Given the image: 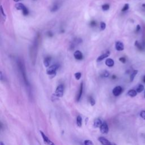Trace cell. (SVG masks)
<instances>
[{"label": "cell", "mask_w": 145, "mask_h": 145, "mask_svg": "<svg viewBox=\"0 0 145 145\" xmlns=\"http://www.w3.org/2000/svg\"><path fill=\"white\" fill-rule=\"evenodd\" d=\"M37 46H38V41L37 39H36L33 45L30 48V60L31 61L32 65H35L36 60L37 52Z\"/></svg>", "instance_id": "6da1fadb"}, {"label": "cell", "mask_w": 145, "mask_h": 145, "mask_svg": "<svg viewBox=\"0 0 145 145\" xmlns=\"http://www.w3.org/2000/svg\"><path fill=\"white\" fill-rule=\"evenodd\" d=\"M18 65L19 69L20 70L21 74L22 75L24 81L25 82L26 84H28V79L27 78V76H26V71L25 69V67H24V65L23 63H22V62L21 61H19L18 62Z\"/></svg>", "instance_id": "7a4b0ae2"}, {"label": "cell", "mask_w": 145, "mask_h": 145, "mask_svg": "<svg viewBox=\"0 0 145 145\" xmlns=\"http://www.w3.org/2000/svg\"><path fill=\"white\" fill-rule=\"evenodd\" d=\"M63 91H64V86L63 84L58 85L55 91V97H61L63 95Z\"/></svg>", "instance_id": "3957f363"}, {"label": "cell", "mask_w": 145, "mask_h": 145, "mask_svg": "<svg viewBox=\"0 0 145 145\" xmlns=\"http://www.w3.org/2000/svg\"><path fill=\"white\" fill-rule=\"evenodd\" d=\"M58 66L57 65H53L52 66H49L48 68V69L47 70V74L49 75V76H55L56 74V71L58 69Z\"/></svg>", "instance_id": "277c9868"}, {"label": "cell", "mask_w": 145, "mask_h": 145, "mask_svg": "<svg viewBox=\"0 0 145 145\" xmlns=\"http://www.w3.org/2000/svg\"><path fill=\"white\" fill-rule=\"evenodd\" d=\"M40 134L42 137V138H43V141L44 143L46 145H55V143L52 142L51 140L49 139L48 138V137H47L46 135H45L44 133L42 131H40Z\"/></svg>", "instance_id": "5b68a950"}, {"label": "cell", "mask_w": 145, "mask_h": 145, "mask_svg": "<svg viewBox=\"0 0 145 145\" xmlns=\"http://www.w3.org/2000/svg\"><path fill=\"white\" fill-rule=\"evenodd\" d=\"M100 130L102 134H107L109 131L108 124L106 122H103L100 127Z\"/></svg>", "instance_id": "8992f818"}, {"label": "cell", "mask_w": 145, "mask_h": 145, "mask_svg": "<svg viewBox=\"0 0 145 145\" xmlns=\"http://www.w3.org/2000/svg\"><path fill=\"white\" fill-rule=\"evenodd\" d=\"M99 141L102 143L103 145H116L115 143L110 142V141H109L107 138L103 137H100L98 138Z\"/></svg>", "instance_id": "52a82bcc"}, {"label": "cell", "mask_w": 145, "mask_h": 145, "mask_svg": "<svg viewBox=\"0 0 145 145\" xmlns=\"http://www.w3.org/2000/svg\"><path fill=\"white\" fill-rule=\"evenodd\" d=\"M122 92H123V88L120 86L115 87L113 89V91H112V93H113V95L115 96V97L119 96L122 93Z\"/></svg>", "instance_id": "ba28073f"}, {"label": "cell", "mask_w": 145, "mask_h": 145, "mask_svg": "<svg viewBox=\"0 0 145 145\" xmlns=\"http://www.w3.org/2000/svg\"><path fill=\"white\" fill-rule=\"evenodd\" d=\"M115 48L118 51H122L124 49V45L121 41H118L115 44Z\"/></svg>", "instance_id": "9c48e42d"}, {"label": "cell", "mask_w": 145, "mask_h": 145, "mask_svg": "<svg viewBox=\"0 0 145 145\" xmlns=\"http://www.w3.org/2000/svg\"><path fill=\"white\" fill-rule=\"evenodd\" d=\"M74 56L75 58L77 60H81L83 59V54L80 50H76L74 53Z\"/></svg>", "instance_id": "30bf717a"}, {"label": "cell", "mask_w": 145, "mask_h": 145, "mask_svg": "<svg viewBox=\"0 0 145 145\" xmlns=\"http://www.w3.org/2000/svg\"><path fill=\"white\" fill-rule=\"evenodd\" d=\"M110 52H107L106 53H105L103 55H102L101 56H99L98 58H97V62H100L102 61V60H103L104 58L108 57L110 56Z\"/></svg>", "instance_id": "8fae6325"}, {"label": "cell", "mask_w": 145, "mask_h": 145, "mask_svg": "<svg viewBox=\"0 0 145 145\" xmlns=\"http://www.w3.org/2000/svg\"><path fill=\"white\" fill-rule=\"evenodd\" d=\"M103 123V122H102V120H101L100 118H97L94 120V126L95 127V128H99V127H100Z\"/></svg>", "instance_id": "7c38bea8"}, {"label": "cell", "mask_w": 145, "mask_h": 145, "mask_svg": "<svg viewBox=\"0 0 145 145\" xmlns=\"http://www.w3.org/2000/svg\"><path fill=\"white\" fill-rule=\"evenodd\" d=\"M82 93H83V83H81L80 88H79V92H78V95L76 96V101H77V102L80 100L81 97H82Z\"/></svg>", "instance_id": "4fadbf2b"}, {"label": "cell", "mask_w": 145, "mask_h": 145, "mask_svg": "<svg viewBox=\"0 0 145 145\" xmlns=\"http://www.w3.org/2000/svg\"><path fill=\"white\" fill-rule=\"evenodd\" d=\"M105 63V65L107 66H108V67H112V66H114V64H115L114 60H112V58H108V59H107Z\"/></svg>", "instance_id": "5bb4252c"}, {"label": "cell", "mask_w": 145, "mask_h": 145, "mask_svg": "<svg viewBox=\"0 0 145 145\" xmlns=\"http://www.w3.org/2000/svg\"><path fill=\"white\" fill-rule=\"evenodd\" d=\"M15 7L16 9L18 10H22V11L24 10L26 8V6L23 4H21V3H18V4H17L15 5Z\"/></svg>", "instance_id": "9a60e30c"}, {"label": "cell", "mask_w": 145, "mask_h": 145, "mask_svg": "<svg viewBox=\"0 0 145 145\" xmlns=\"http://www.w3.org/2000/svg\"><path fill=\"white\" fill-rule=\"evenodd\" d=\"M138 92H137L136 90H130L128 92V95L130 97H136V95H137Z\"/></svg>", "instance_id": "2e32d148"}, {"label": "cell", "mask_w": 145, "mask_h": 145, "mask_svg": "<svg viewBox=\"0 0 145 145\" xmlns=\"http://www.w3.org/2000/svg\"><path fill=\"white\" fill-rule=\"evenodd\" d=\"M50 61H51V57H47L44 58V65L45 67H49L50 63Z\"/></svg>", "instance_id": "e0dca14e"}, {"label": "cell", "mask_w": 145, "mask_h": 145, "mask_svg": "<svg viewBox=\"0 0 145 145\" xmlns=\"http://www.w3.org/2000/svg\"><path fill=\"white\" fill-rule=\"evenodd\" d=\"M76 125L78 127H81L82 125V118L80 116H78L76 119Z\"/></svg>", "instance_id": "ac0fdd59"}, {"label": "cell", "mask_w": 145, "mask_h": 145, "mask_svg": "<svg viewBox=\"0 0 145 145\" xmlns=\"http://www.w3.org/2000/svg\"><path fill=\"white\" fill-rule=\"evenodd\" d=\"M138 73V71L137 70H134V71H133L132 73H131V75H130V82H133V81H134L135 77H136V75L137 74V73Z\"/></svg>", "instance_id": "d6986e66"}, {"label": "cell", "mask_w": 145, "mask_h": 145, "mask_svg": "<svg viewBox=\"0 0 145 145\" xmlns=\"http://www.w3.org/2000/svg\"><path fill=\"white\" fill-rule=\"evenodd\" d=\"M135 46H136L139 50H143V49L145 48L143 45H142L141 43H139L137 40H136V41H135Z\"/></svg>", "instance_id": "ffe728a7"}, {"label": "cell", "mask_w": 145, "mask_h": 145, "mask_svg": "<svg viewBox=\"0 0 145 145\" xmlns=\"http://www.w3.org/2000/svg\"><path fill=\"white\" fill-rule=\"evenodd\" d=\"M143 90H144V86L141 84H139L136 89L137 92L138 93H141V92H142Z\"/></svg>", "instance_id": "44dd1931"}, {"label": "cell", "mask_w": 145, "mask_h": 145, "mask_svg": "<svg viewBox=\"0 0 145 145\" xmlns=\"http://www.w3.org/2000/svg\"><path fill=\"white\" fill-rule=\"evenodd\" d=\"M74 76H75V78H76V80H79V79H81V76H82V74H81V73L78 72V73H76V74H74Z\"/></svg>", "instance_id": "7402d4cb"}, {"label": "cell", "mask_w": 145, "mask_h": 145, "mask_svg": "<svg viewBox=\"0 0 145 145\" xmlns=\"http://www.w3.org/2000/svg\"><path fill=\"white\" fill-rule=\"evenodd\" d=\"M129 9V5L128 4H125L124 6V7H123V9H122L121 11H123V12H124V11L128 10Z\"/></svg>", "instance_id": "603a6c76"}, {"label": "cell", "mask_w": 145, "mask_h": 145, "mask_svg": "<svg viewBox=\"0 0 145 145\" xmlns=\"http://www.w3.org/2000/svg\"><path fill=\"white\" fill-rule=\"evenodd\" d=\"M102 9L103 11H107L110 9V5L108 4H104L102 6Z\"/></svg>", "instance_id": "cb8c5ba5"}, {"label": "cell", "mask_w": 145, "mask_h": 145, "mask_svg": "<svg viewBox=\"0 0 145 145\" xmlns=\"http://www.w3.org/2000/svg\"><path fill=\"white\" fill-rule=\"evenodd\" d=\"M89 101L90 103L92 105H95V100H94V98L92 97H89Z\"/></svg>", "instance_id": "d4e9b609"}, {"label": "cell", "mask_w": 145, "mask_h": 145, "mask_svg": "<svg viewBox=\"0 0 145 145\" xmlns=\"http://www.w3.org/2000/svg\"><path fill=\"white\" fill-rule=\"evenodd\" d=\"M84 145H94V143L90 140H85L84 141Z\"/></svg>", "instance_id": "484cf974"}, {"label": "cell", "mask_w": 145, "mask_h": 145, "mask_svg": "<svg viewBox=\"0 0 145 145\" xmlns=\"http://www.w3.org/2000/svg\"><path fill=\"white\" fill-rule=\"evenodd\" d=\"M100 26V28L102 30H104L105 29V28H106V24H105L104 22H101Z\"/></svg>", "instance_id": "4316f807"}, {"label": "cell", "mask_w": 145, "mask_h": 145, "mask_svg": "<svg viewBox=\"0 0 145 145\" xmlns=\"http://www.w3.org/2000/svg\"><path fill=\"white\" fill-rule=\"evenodd\" d=\"M140 116H141L143 119L145 120V110H142L140 113Z\"/></svg>", "instance_id": "83f0119b"}, {"label": "cell", "mask_w": 145, "mask_h": 145, "mask_svg": "<svg viewBox=\"0 0 145 145\" xmlns=\"http://www.w3.org/2000/svg\"><path fill=\"white\" fill-rule=\"evenodd\" d=\"M119 61L120 62H121L122 63H125V62H126V58H125V57H120L119 58Z\"/></svg>", "instance_id": "f1b7e54d"}, {"label": "cell", "mask_w": 145, "mask_h": 145, "mask_svg": "<svg viewBox=\"0 0 145 145\" xmlns=\"http://www.w3.org/2000/svg\"><path fill=\"white\" fill-rule=\"evenodd\" d=\"M109 76H110V73H109L107 71H105L104 72H103V76H104V77H108Z\"/></svg>", "instance_id": "f546056e"}, {"label": "cell", "mask_w": 145, "mask_h": 145, "mask_svg": "<svg viewBox=\"0 0 145 145\" xmlns=\"http://www.w3.org/2000/svg\"><path fill=\"white\" fill-rule=\"evenodd\" d=\"M1 13H2V16L5 18V19H6V14L4 13V9H3V7H2V5L1 6Z\"/></svg>", "instance_id": "4dcf8cb0"}, {"label": "cell", "mask_w": 145, "mask_h": 145, "mask_svg": "<svg viewBox=\"0 0 145 145\" xmlns=\"http://www.w3.org/2000/svg\"><path fill=\"white\" fill-rule=\"evenodd\" d=\"M58 8V7L57 5H55L53 7H52L51 11H56V10H57Z\"/></svg>", "instance_id": "1f68e13d"}, {"label": "cell", "mask_w": 145, "mask_h": 145, "mask_svg": "<svg viewBox=\"0 0 145 145\" xmlns=\"http://www.w3.org/2000/svg\"><path fill=\"white\" fill-rule=\"evenodd\" d=\"M140 30H141V26H140V25H139V24H138V25L137 26V27H136V32H139Z\"/></svg>", "instance_id": "d6a6232c"}, {"label": "cell", "mask_w": 145, "mask_h": 145, "mask_svg": "<svg viewBox=\"0 0 145 145\" xmlns=\"http://www.w3.org/2000/svg\"><path fill=\"white\" fill-rule=\"evenodd\" d=\"M91 25L92 26H95L96 25V22L94 21H92L91 22Z\"/></svg>", "instance_id": "836d02e7"}, {"label": "cell", "mask_w": 145, "mask_h": 145, "mask_svg": "<svg viewBox=\"0 0 145 145\" xmlns=\"http://www.w3.org/2000/svg\"><path fill=\"white\" fill-rule=\"evenodd\" d=\"M48 36L49 37H52V36H53V34L50 31H49V32H48Z\"/></svg>", "instance_id": "e575fe53"}, {"label": "cell", "mask_w": 145, "mask_h": 145, "mask_svg": "<svg viewBox=\"0 0 145 145\" xmlns=\"http://www.w3.org/2000/svg\"><path fill=\"white\" fill-rule=\"evenodd\" d=\"M0 76H1V80L2 81V79H3V78H2V71H1V72H0Z\"/></svg>", "instance_id": "d590c367"}, {"label": "cell", "mask_w": 145, "mask_h": 145, "mask_svg": "<svg viewBox=\"0 0 145 145\" xmlns=\"http://www.w3.org/2000/svg\"><path fill=\"white\" fill-rule=\"evenodd\" d=\"M142 81H143V82L145 83V75L144 76H143V79H142Z\"/></svg>", "instance_id": "8d00e7d4"}, {"label": "cell", "mask_w": 145, "mask_h": 145, "mask_svg": "<svg viewBox=\"0 0 145 145\" xmlns=\"http://www.w3.org/2000/svg\"><path fill=\"white\" fill-rule=\"evenodd\" d=\"M0 145H5V144L3 143L2 142H1V143H0Z\"/></svg>", "instance_id": "74e56055"}, {"label": "cell", "mask_w": 145, "mask_h": 145, "mask_svg": "<svg viewBox=\"0 0 145 145\" xmlns=\"http://www.w3.org/2000/svg\"><path fill=\"white\" fill-rule=\"evenodd\" d=\"M13 1H15V2H18L19 1H21V0H13Z\"/></svg>", "instance_id": "f35d334b"}, {"label": "cell", "mask_w": 145, "mask_h": 145, "mask_svg": "<svg viewBox=\"0 0 145 145\" xmlns=\"http://www.w3.org/2000/svg\"><path fill=\"white\" fill-rule=\"evenodd\" d=\"M142 7L143 8H145V4H142Z\"/></svg>", "instance_id": "ab89813d"}, {"label": "cell", "mask_w": 145, "mask_h": 145, "mask_svg": "<svg viewBox=\"0 0 145 145\" xmlns=\"http://www.w3.org/2000/svg\"></svg>", "instance_id": "60d3db41"}, {"label": "cell", "mask_w": 145, "mask_h": 145, "mask_svg": "<svg viewBox=\"0 0 145 145\" xmlns=\"http://www.w3.org/2000/svg\"><path fill=\"white\" fill-rule=\"evenodd\" d=\"M140 1H141V0H140Z\"/></svg>", "instance_id": "b9f144b4"}]
</instances>
